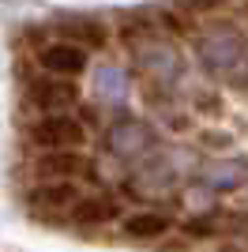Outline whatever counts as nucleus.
I'll use <instances>...</instances> for the list:
<instances>
[{
  "label": "nucleus",
  "mask_w": 248,
  "mask_h": 252,
  "mask_svg": "<svg viewBox=\"0 0 248 252\" xmlns=\"http://www.w3.org/2000/svg\"><path fill=\"white\" fill-rule=\"evenodd\" d=\"M38 61H41V68L49 75H64V79H72V75H79V72H87V49H79V45H72V42H49V45H41V53H38Z\"/></svg>",
  "instance_id": "nucleus-7"
},
{
  "label": "nucleus",
  "mask_w": 248,
  "mask_h": 252,
  "mask_svg": "<svg viewBox=\"0 0 248 252\" xmlns=\"http://www.w3.org/2000/svg\"><path fill=\"white\" fill-rule=\"evenodd\" d=\"M135 64L147 75V83L158 87V91H169L181 79V53L169 42H139L135 45Z\"/></svg>",
  "instance_id": "nucleus-2"
},
{
  "label": "nucleus",
  "mask_w": 248,
  "mask_h": 252,
  "mask_svg": "<svg viewBox=\"0 0 248 252\" xmlns=\"http://www.w3.org/2000/svg\"><path fill=\"white\" fill-rule=\"evenodd\" d=\"M61 38L79 45V49H102L105 27L98 19H87V15H68V19H61Z\"/></svg>",
  "instance_id": "nucleus-12"
},
{
  "label": "nucleus",
  "mask_w": 248,
  "mask_h": 252,
  "mask_svg": "<svg viewBox=\"0 0 248 252\" xmlns=\"http://www.w3.org/2000/svg\"><path fill=\"white\" fill-rule=\"evenodd\" d=\"M79 192H75L72 181H45V185H38V189L31 192V211L38 215V219H64V215H75V207H79Z\"/></svg>",
  "instance_id": "nucleus-5"
},
{
  "label": "nucleus",
  "mask_w": 248,
  "mask_h": 252,
  "mask_svg": "<svg viewBox=\"0 0 248 252\" xmlns=\"http://www.w3.org/2000/svg\"><path fill=\"white\" fill-rule=\"evenodd\" d=\"M196 57L211 79L245 87L248 83V38L237 27H215L196 42Z\"/></svg>",
  "instance_id": "nucleus-1"
},
{
  "label": "nucleus",
  "mask_w": 248,
  "mask_h": 252,
  "mask_svg": "<svg viewBox=\"0 0 248 252\" xmlns=\"http://www.w3.org/2000/svg\"><path fill=\"white\" fill-rule=\"evenodd\" d=\"M91 91L102 105H124L132 83H128V72H124L121 64H98L94 75H91Z\"/></svg>",
  "instance_id": "nucleus-8"
},
{
  "label": "nucleus",
  "mask_w": 248,
  "mask_h": 252,
  "mask_svg": "<svg viewBox=\"0 0 248 252\" xmlns=\"http://www.w3.org/2000/svg\"><path fill=\"white\" fill-rule=\"evenodd\" d=\"M218 4H226V0H181L185 11H215Z\"/></svg>",
  "instance_id": "nucleus-15"
},
{
  "label": "nucleus",
  "mask_w": 248,
  "mask_h": 252,
  "mask_svg": "<svg viewBox=\"0 0 248 252\" xmlns=\"http://www.w3.org/2000/svg\"><path fill=\"white\" fill-rule=\"evenodd\" d=\"M72 219H75V222H83V226H98V222L117 219V203L109 200V196H83Z\"/></svg>",
  "instance_id": "nucleus-14"
},
{
  "label": "nucleus",
  "mask_w": 248,
  "mask_h": 252,
  "mask_svg": "<svg viewBox=\"0 0 248 252\" xmlns=\"http://www.w3.org/2000/svg\"><path fill=\"white\" fill-rule=\"evenodd\" d=\"M75 98H79V91H75L72 79H64V75H41V79H34L31 83V102L34 109H41V117L49 113H68L75 105Z\"/></svg>",
  "instance_id": "nucleus-6"
},
{
  "label": "nucleus",
  "mask_w": 248,
  "mask_h": 252,
  "mask_svg": "<svg viewBox=\"0 0 248 252\" xmlns=\"http://www.w3.org/2000/svg\"><path fill=\"white\" fill-rule=\"evenodd\" d=\"M151 147H155V128L147 121H135V117H124L105 132V151L113 158H121V162H135Z\"/></svg>",
  "instance_id": "nucleus-4"
},
{
  "label": "nucleus",
  "mask_w": 248,
  "mask_h": 252,
  "mask_svg": "<svg viewBox=\"0 0 248 252\" xmlns=\"http://www.w3.org/2000/svg\"><path fill=\"white\" fill-rule=\"evenodd\" d=\"M128 189H132L135 196H162V192L173 189V169H169V162H165V158L147 162L143 169H135V173H132Z\"/></svg>",
  "instance_id": "nucleus-11"
},
{
  "label": "nucleus",
  "mask_w": 248,
  "mask_h": 252,
  "mask_svg": "<svg viewBox=\"0 0 248 252\" xmlns=\"http://www.w3.org/2000/svg\"><path fill=\"white\" fill-rule=\"evenodd\" d=\"M199 181H203V189H211V192H229V189H241L248 181V166L237 162V158L207 162V166L199 169Z\"/></svg>",
  "instance_id": "nucleus-9"
},
{
  "label": "nucleus",
  "mask_w": 248,
  "mask_h": 252,
  "mask_svg": "<svg viewBox=\"0 0 248 252\" xmlns=\"http://www.w3.org/2000/svg\"><path fill=\"white\" fill-rule=\"evenodd\" d=\"M169 230V219L155 215V211H139V215H128L124 219V233L128 237H139V241H151V237H162Z\"/></svg>",
  "instance_id": "nucleus-13"
},
{
  "label": "nucleus",
  "mask_w": 248,
  "mask_h": 252,
  "mask_svg": "<svg viewBox=\"0 0 248 252\" xmlns=\"http://www.w3.org/2000/svg\"><path fill=\"white\" fill-rule=\"evenodd\" d=\"M31 139L38 143L41 151H79L87 132L75 117L68 113H49V117H38L31 125Z\"/></svg>",
  "instance_id": "nucleus-3"
},
{
  "label": "nucleus",
  "mask_w": 248,
  "mask_h": 252,
  "mask_svg": "<svg viewBox=\"0 0 248 252\" xmlns=\"http://www.w3.org/2000/svg\"><path fill=\"white\" fill-rule=\"evenodd\" d=\"M87 169H91V162L79 151H45L38 158V173L45 181H72L79 173H87Z\"/></svg>",
  "instance_id": "nucleus-10"
}]
</instances>
